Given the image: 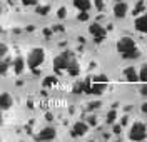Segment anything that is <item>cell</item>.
I'll return each instance as SVG.
<instances>
[{
    "mask_svg": "<svg viewBox=\"0 0 147 142\" xmlns=\"http://www.w3.org/2000/svg\"><path fill=\"white\" fill-rule=\"evenodd\" d=\"M117 50H119V54L124 59H127V60H132V59H137L140 55V52H139L137 45H136V42L132 40L130 37H122L117 42Z\"/></svg>",
    "mask_w": 147,
    "mask_h": 142,
    "instance_id": "6da1fadb",
    "label": "cell"
},
{
    "mask_svg": "<svg viewBox=\"0 0 147 142\" xmlns=\"http://www.w3.org/2000/svg\"><path fill=\"white\" fill-rule=\"evenodd\" d=\"M44 60H45V50L44 48H34L27 59V65L32 70H37L38 67L44 64Z\"/></svg>",
    "mask_w": 147,
    "mask_h": 142,
    "instance_id": "7a4b0ae2",
    "label": "cell"
},
{
    "mask_svg": "<svg viewBox=\"0 0 147 142\" xmlns=\"http://www.w3.org/2000/svg\"><path fill=\"white\" fill-rule=\"evenodd\" d=\"M74 60V55L72 52H64V54H60V55H57L54 59V69L57 72H62V70H67L69 65H70V62Z\"/></svg>",
    "mask_w": 147,
    "mask_h": 142,
    "instance_id": "3957f363",
    "label": "cell"
},
{
    "mask_svg": "<svg viewBox=\"0 0 147 142\" xmlns=\"http://www.w3.org/2000/svg\"><path fill=\"white\" fill-rule=\"evenodd\" d=\"M129 137H130L132 141H144L147 137V125L142 124V122H134L132 127H130Z\"/></svg>",
    "mask_w": 147,
    "mask_h": 142,
    "instance_id": "277c9868",
    "label": "cell"
},
{
    "mask_svg": "<svg viewBox=\"0 0 147 142\" xmlns=\"http://www.w3.org/2000/svg\"><path fill=\"white\" fill-rule=\"evenodd\" d=\"M89 32L94 35V38H95V42H97V44H100L102 40L105 38V34H107V32H105V28L102 27L100 24H97V22H94L90 27H89Z\"/></svg>",
    "mask_w": 147,
    "mask_h": 142,
    "instance_id": "5b68a950",
    "label": "cell"
},
{
    "mask_svg": "<svg viewBox=\"0 0 147 142\" xmlns=\"http://www.w3.org/2000/svg\"><path fill=\"white\" fill-rule=\"evenodd\" d=\"M55 135H57V131L54 127H45L37 134V141H52Z\"/></svg>",
    "mask_w": 147,
    "mask_h": 142,
    "instance_id": "8992f818",
    "label": "cell"
},
{
    "mask_svg": "<svg viewBox=\"0 0 147 142\" xmlns=\"http://www.w3.org/2000/svg\"><path fill=\"white\" fill-rule=\"evenodd\" d=\"M127 10H129V7H127L125 2H117L115 7H114V15H115L117 19H124V17L127 15Z\"/></svg>",
    "mask_w": 147,
    "mask_h": 142,
    "instance_id": "52a82bcc",
    "label": "cell"
},
{
    "mask_svg": "<svg viewBox=\"0 0 147 142\" xmlns=\"http://www.w3.org/2000/svg\"><path fill=\"white\" fill-rule=\"evenodd\" d=\"M105 87H107V82H95V80H92L90 87H89V90H87V94H102L104 90H105Z\"/></svg>",
    "mask_w": 147,
    "mask_h": 142,
    "instance_id": "ba28073f",
    "label": "cell"
},
{
    "mask_svg": "<svg viewBox=\"0 0 147 142\" xmlns=\"http://www.w3.org/2000/svg\"><path fill=\"white\" fill-rule=\"evenodd\" d=\"M89 132V124L85 122H75L74 124V131H72V135H85Z\"/></svg>",
    "mask_w": 147,
    "mask_h": 142,
    "instance_id": "9c48e42d",
    "label": "cell"
},
{
    "mask_svg": "<svg viewBox=\"0 0 147 142\" xmlns=\"http://www.w3.org/2000/svg\"><path fill=\"white\" fill-rule=\"evenodd\" d=\"M134 25H136V30L142 32V34H147V13L137 17L136 22H134Z\"/></svg>",
    "mask_w": 147,
    "mask_h": 142,
    "instance_id": "30bf717a",
    "label": "cell"
},
{
    "mask_svg": "<svg viewBox=\"0 0 147 142\" xmlns=\"http://www.w3.org/2000/svg\"><path fill=\"white\" fill-rule=\"evenodd\" d=\"M13 105V99H12V95L7 94V92H3V94L0 95V107H2V110H7Z\"/></svg>",
    "mask_w": 147,
    "mask_h": 142,
    "instance_id": "8fae6325",
    "label": "cell"
},
{
    "mask_svg": "<svg viewBox=\"0 0 147 142\" xmlns=\"http://www.w3.org/2000/svg\"><path fill=\"white\" fill-rule=\"evenodd\" d=\"M124 75H125V79H127L129 82H137V80H140V79H139V72L134 69V67L124 69Z\"/></svg>",
    "mask_w": 147,
    "mask_h": 142,
    "instance_id": "7c38bea8",
    "label": "cell"
},
{
    "mask_svg": "<svg viewBox=\"0 0 147 142\" xmlns=\"http://www.w3.org/2000/svg\"><path fill=\"white\" fill-rule=\"evenodd\" d=\"M74 2V7L79 9L80 12H89L92 7V2L90 0H72Z\"/></svg>",
    "mask_w": 147,
    "mask_h": 142,
    "instance_id": "4fadbf2b",
    "label": "cell"
},
{
    "mask_svg": "<svg viewBox=\"0 0 147 142\" xmlns=\"http://www.w3.org/2000/svg\"><path fill=\"white\" fill-rule=\"evenodd\" d=\"M12 67H13V72H15L17 75H20V74H22V72L25 70V60H24L22 57H17V59L13 60Z\"/></svg>",
    "mask_w": 147,
    "mask_h": 142,
    "instance_id": "5bb4252c",
    "label": "cell"
},
{
    "mask_svg": "<svg viewBox=\"0 0 147 142\" xmlns=\"http://www.w3.org/2000/svg\"><path fill=\"white\" fill-rule=\"evenodd\" d=\"M67 72L70 74V75H79V72H80V67H79V64H77V60L74 59L72 62H70V65H69V69H67Z\"/></svg>",
    "mask_w": 147,
    "mask_h": 142,
    "instance_id": "9a60e30c",
    "label": "cell"
},
{
    "mask_svg": "<svg viewBox=\"0 0 147 142\" xmlns=\"http://www.w3.org/2000/svg\"><path fill=\"white\" fill-rule=\"evenodd\" d=\"M85 89H87V82L85 80L84 82H77L74 85V94H82V92H85Z\"/></svg>",
    "mask_w": 147,
    "mask_h": 142,
    "instance_id": "2e32d148",
    "label": "cell"
},
{
    "mask_svg": "<svg viewBox=\"0 0 147 142\" xmlns=\"http://www.w3.org/2000/svg\"><path fill=\"white\" fill-rule=\"evenodd\" d=\"M139 79L144 82V84H147V64H144V65L140 67V72H139Z\"/></svg>",
    "mask_w": 147,
    "mask_h": 142,
    "instance_id": "e0dca14e",
    "label": "cell"
},
{
    "mask_svg": "<svg viewBox=\"0 0 147 142\" xmlns=\"http://www.w3.org/2000/svg\"><path fill=\"white\" fill-rule=\"evenodd\" d=\"M9 67H10V62L3 57V60H2V64H0V74H2V75H5V74H7V70H9Z\"/></svg>",
    "mask_w": 147,
    "mask_h": 142,
    "instance_id": "ac0fdd59",
    "label": "cell"
},
{
    "mask_svg": "<svg viewBox=\"0 0 147 142\" xmlns=\"http://www.w3.org/2000/svg\"><path fill=\"white\" fill-rule=\"evenodd\" d=\"M57 84V79L54 75H49L44 79V87H50V85H55Z\"/></svg>",
    "mask_w": 147,
    "mask_h": 142,
    "instance_id": "d6986e66",
    "label": "cell"
},
{
    "mask_svg": "<svg viewBox=\"0 0 147 142\" xmlns=\"http://www.w3.org/2000/svg\"><path fill=\"white\" fill-rule=\"evenodd\" d=\"M35 12L38 13V15H47V13L50 12V7H49V5H38Z\"/></svg>",
    "mask_w": 147,
    "mask_h": 142,
    "instance_id": "ffe728a7",
    "label": "cell"
},
{
    "mask_svg": "<svg viewBox=\"0 0 147 142\" xmlns=\"http://www.w3.org/2000/svg\"><path fill=\"white\" fill-rule=\"evenodd\" d=\"M115 119H117V112H115V110H110V112L107 114V124H114Z\"/></svg>",
    "mask_w": 147,
    "mask_h": 142,
    "instance_id": "44dd1931",
    "label": "cell"
},
{
    "mask_svg": "<svg viewBox=\"0 0 147 142\" xmlns=\"http://www.w3.org/2000/svg\"><path fill=\"white\" fill-rule=\"evenodd\" d=\"M92 80H95V82H107V77L105 75H95V77H92Z\"/></svg>",
    "mask_w": 147,
    "mask_h": 142,
    "instance_id": "7402d4cb",
    "label": "cell"
},
{
    "mask_svg": "<svg viewBox=\"0 0 147 142\" xmlns=\"http://www.w3.org/2000/svg\"><path fill=\"white\" fill-rule=\"evenodd\" d=\"M94 5L97 7V10H104V2L102 0H94Z\"/></svg>",
    "mask_w": 147,
    "mask_h": 142,
    "instance_id": "603a6c76",
    "label": "cell"
},
{
    "mask_svg": "<svg viewBox=\"0 0 147 142\" xmlns=\"http://www.w3.org/2000/svg\"><path fill=\"white\" fill-rule=\"evenodd\" d=\"M79 20H82V22L89 20V13H87V12H80V13H79Z\"/></svg>",
    "mask_w": 147,
    "mask_h": 142,
    "instance_id": "cb8c5ba5",
    "label": "cell"
},
{
    "mask_svg": "<svg viewBox=\"0 0 147 142\" xmlns=\"http://www.w3.org/2000/svg\"><path fill=\"white\" fill-rule=\"evenodd\" d=\"M0 55H2V59L7 55V45H5V44H2V45H0Z\"/></svg>",
    "mask_w": 147,
    "mask_h": 142,
    "instance_id": "d4e9b609",
    "label": "cell"
},
{
    "mask_svg": "<svg viewBox=\"0 0 147 142\" xmlns=\"http://www.w3.org/2000/svg\"><path fill=\"white\" fill-rule=\"evenodd\" d=\"M37 2H38V0H22V3L27 5V7H30V5H37Z\"/></svg>",
    "mask_w": 147,
    "mask_h": 142,
    "instance_id": "484cf974",
    "label": "cell"
},
{
    "mask_svg": "<svg viewBox=\"0 0 147 142\" xmlns=\"http://www.w3.org/2000/svg\"><path fill=\"white\" fill-rule=\"evenodd\" d=\"M65 13H67V12H65V9H64V7H60V9H59V12H57V17H59V19H64Z\"/></svg>",
    "mask_w": 147,
    "mask_h": 142,
    "instance_id": "4316f807",
    "label": "cell"
},
{
    "mask_svg": "<svg viewBox=\"0 0 147 142\" xmlns=\"http://www.w3.org/2000/svg\"><path fill=\"white\" fill-rule=\"evenodd\" d=\"M89 124H90V125H97V117L90 115V117H89Z\"/></svg>",
    "mask_w": 147,
    "mask_h": 142,
    "instance_id": "83f0119b",
    "label": "cell"
},
{
    "mask_svg": "<svg viewBox=\"0 0 147 142\" xmlns=\"http://www.w3.org/2000/svg\"><path fill=\"white\" fill-rule=\"evenodd\" d=\"M140 110H142L144 114H147V102H144V104L140 105Z\"/></svg>",
    "mask_w": 147,
    "mask_h": 142,
    "instance_id": "f1b7e54d",
    "label": "cell"
},
{
    "mask_svg": "<svg viewBox=\"0 0 147 142\" xmlns=\"http://www.w3.org/2000/svg\"><path fill=\"white\" fill-rule=\"evenodd\" d=\"M119 132H122V127L120 125H115L114 127V134H119Z\"/></svg>",
    "mask_w": 147,
    "mask_h": 142,
    "instance_id": "f546056e",
    "label": "cell"
},
{
    "mask_svg": "<svg viewBox=\"0 0 147 142\" xmlns=\"http://www.w3.org/2000/svg\"><path fill=\"white\" fill-rule=\"evenodd\" d=\"M140 94H144V95L147 94V87H142V90H140Z\"/></svg>",
    "mask_w": 147,
    "mask_h": 142,
    "instance_id": "4dcf8cb0",
    "label": "cell"
},
{
    "mask_svg": "<svg viewBox=\"0 0 147 142\" xmlns=\"http://www.w3.org/2000/svg\"><path fill=\"white\" fill-rule=\"evenodd\" d=\"M99 105H100L99 102H95V104H90V109H94V107H99Z\"/></svg>",
    "mask_w": 147,
    "mask_h": 142,
    "instance_id": "1f68e13d",
    "label": "cell"
},
{
    "mask_svg": "<svg viewBox=\"0 0 147 142\" xmlns=\"http://www.w3.org/2000/svg\"><path fill=\"white\" fill-rule=\"evenodd\" d=\"M115 2H124V0H115Z\"/></svg>",
    "mask_w": 147,
    "mask_h": 142,
    "instance_id": "d6a6232c",
    "label": "cell"
},
{
    "mask_svg": "<svg viewBox=\"0 0 147 142\" xmlns=\"http://www.w3.org/2000/svg\"><path fill=\"white\" fill-rule=\"evenodd\" d=\"M146 125H147V124H146Z\"/></svg>",
    "mask_w": 147,
    "mask_h": 142,
    "instance_id": "836d02e7",
    "label": "cell"
}]
</instances>
